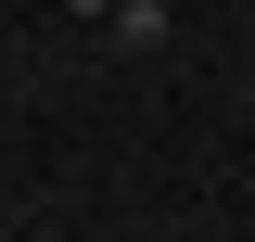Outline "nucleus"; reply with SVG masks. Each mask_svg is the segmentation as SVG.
<instances>
[{
    "label": "nucleus",
    "instance_id": "obj_1",
    "mask_svg": "<svg viewBox=\"0 0 255 242\" xmlns=\"http://www.w3.org/2000/svg\"><path fill=\"white\" fill-rule=\"evenodd\" d=\"M166 26H179V13H166V0H128V13H115V38H128V51H153Z\"/></svg>",
    "mask_w": 255,
    "mask_h": 242
},
{
    "label": "nucleus",
    "instance_id": "obj_2",
    "mask_svg": "<svg viewBox=\"0 0 255 242\" xmlns=\"http://www.w3.org/2000/svg\"><path fill=\"white\" fill-rule=\"evenodd\" d=\"M64 13H102V26H115V13H128V0H64Z\"/></svg>",
    "mask_w": 255,
    "mask_h": 242
}]
</instances>
